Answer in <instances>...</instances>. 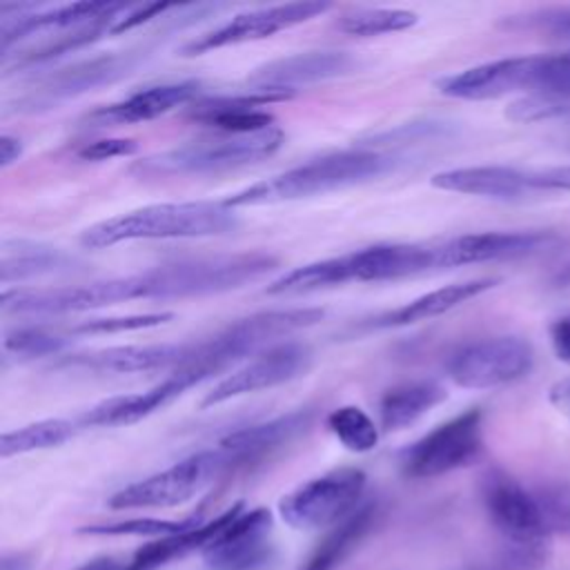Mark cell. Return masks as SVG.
I'll return each instance as SVG.
<instances>
[{
    "label": "cell",
    "mask_w": 570,
    "mask_h": 570,
    "mask_svg": "<svg viewBox=\"0 0 570 570\" xmlns=\"http://www.w3.org/2000/svg\"><path fill=\"white\" fill-rule=\"evenodd\" d=\"M401 163H403V156L396 151L354 145L350 149L312 158L281 174H274L265 180H258L232 194L225 200V205L236 209V207L276 205V203L309 198V196H323L336 189L376 180L385 174L396 171Z\"/></svg>",
    "instance_id": "6da1fadb"
},
{
    "label": "cell",
    "mask_w": 570,
    "mask_h": 570,
    "mask_svg": "<svg viewBox=\"0 0 570 570\" xmlns=\"http://www.w3.org/2000/svg\"><path fill=\"white\" fill-rule=\"evenodd\" d=\"M434 269V243H379L294 267L274 278L265 294H307L345 283L399 281Z\"/></svg>",
    "instance_id": "7a4b0ae2"
},
{
    "label": "cell",
    "mask_w": 570,
    "mask_h": 570,
    "mask_svg": "<svg viewBox=\"0 0 570 570\" xmlns=\"http://www.w3.org/2000/svg\"><path fill=\"white\" fill-rule=\"evenodd\" d=\"M236 227L238 218L225 200L156 203L89 225L80 234V243L87 249H105L129 240L225 236Z\"/></svg>",
    "instance_id": "3957f363"
},
{
    "label": "cell",
    "mask_w": 570,
    "mask_h": 570,
    "mask_svg": "<svg viewBox=\"0 0 570 570\" xmlns=\"http://www.w3.org/2000/svg\"><path fill=\"white\" fill-rule=\"evenodd\" d=\"M436 89L456 100H494L510 94L570 98V49L481 62L443 76Z\"/></svg>",
    "instance_id": "277c9868"
},
{
    "label": "cell",
    "mask_w": 570,
    "mask_h": 570,
    "mask_svg": "<svg viewBox=\"0 0 570 570\" xmlns=\"http://www.w3.org/2000/svg\"><path fill=\"white\" fill-rule=\"evenodd\" d=\"M323 316L325 309L321 307H287L249 314L207 341L189 343L187 356L174 367V372H178L194 387L229 370L247 354H258L261 347H269L267 343L316 325Z\"/></svg>",
    "instance_id": "5b68a950"
},
{
    "label": "cell",
    "mask_w": 570,
    "mask_h": 570,
    "mask_svg": "<svg viewBox=\"0 0 570 570\" xmlns=\"http://www.w3.org/2000/svg\"><path fill=\"white\" fill-rule=\"evenodd\" d=\"M278 267V258L267 252L220 254L207 258L178 261L138 272L142 301H167L223 294L261 281Z\"/></svg>",
    "instance_id": "8992f818"
},
{
    "label": "cell",
    "mask_w": 570,
    "mask_h": 570,
    "mask_svg": "<svg viewBox=\"0 0 570 570\" xmlns=\"http://www.w3.org/2000/svg\"><path fill=\"white\" fill-rule=\"evenodd\" d=\"M285 142L283 129L276 125L267 131L247 136H227L209 140H194L180 147L147 156L131 165V174L138 176H203L223 174L256 165L274 156Z\"/></svg>",
    "instance_id": "52a82bcc"
},
{
    "label": "cell",
    "mask_w": 570,
    "mask_h": 570,
    "mask_svg": "<svg viewBox=\"0 0 570 570\" xmlns=\"http://www.w3.org/2000/svg\"><path fill=\"white\" fill-rule=\"evenodd\" d=\"M481 501L492 525L512 546L521 561H543L548 530L532 490L501 468H490L481 479Z\"/></svg>",
    "instance_id": "ba28073f"
},
{
    "label": "cell",
    "mask_w": 570,
    "mask_h": 570,
    "mask_svg": "<svg viewBox=\"0 0 570 570\" xmlns=\"http://www.w3.org/2000/svg\"><path fill=\"white\" fill-rule=\"evenodd\" d=\"M229 465L227 454L218 450L194 452L178 463L134 481L107 501L111 510H138V508H174L198 497L218 474Z\"/></svg>",
    "instance_id": "9c48e42d"
},
{
    "label": "cell",
    "mask_w": 570,
    "mask_h": 570,
    "mask_svg": "<svg viewBox=\"0 0 570 570\" xmlns=\"http://www.w3.org/2000/svg\"><path fill=\"white\" fill-rule=\"evenodd\" d=\"M365 483L358 468L330 470L287 492L278 501V514L294 530L334 528L361 505Z\"/></svg>",
    "instance_id": "30bf717a"
},
{
    "label": "cell",
    "mask_w": 570,
    "mask_h": 570,
    "mask_svg": "<svg viewBox=\"0 0 570 570\" xmlns=\"http://www.w3.org/2000/svg\"><path fill=\"white\" fill-rule=\"evenodd\" d=\"M534 350L517 334L485 336L459 345L445 361L450 381L463 390H492L532 372Z\"/></svg>",
    "instance_id": "8fae6325"
},
{
    "label": "cell",
    "mask_w": 570,
    "mask_h": 570,
    "mask_svg": "<svg viewBox=\"0 0 570 570\" xmlns=\"http://www.w3.org/2000/svg\"><path fill=\"white\" fill-rule=\"evenodd\" d=\"M483 450V412L468 407L416 439L401 454L407 479H434L470 465Z\"/></svg>",
    "instance_id": "7c38bea8"
},
{
    "label": "cell",
    "mask_w": 570,
    "mask_h": 570,
    "mask_svg": "<svg viewBox=\"0 0 570 570\" xmlns=\"http://www.w3.org/2000/svg\"><path fill=\"white\" fill-rule=\"evenodd\" d=\"M140 58L142 56L138 51H109L47 71L29 89H24L22 96L13 100L16 111L33 114L51 109L98 87L114 85L120 78H127L140 62Z\"/></svg>",
    "instance_id": "4fadbf2b"
},
{
    "label": "cell",
    "mask_w": 570,
    "mask_h": 570,
    "mask_svg": "<svg viewBox=\"0 0 570 570\" xmlns=\"http://www.w3.org/2000/svg\"><path fill=\"white\" fill-rule=\"evenodd\" d=\"M330 9H332L330 2H285V4L249 9V11L236 13L229 20H225L223 24L187 40L180 47V53L183 56H200V53L223 49L229 45L263 40L278 31L309 22Z\"/></svg>",
    "instance_id": "5bb4252c"
},
{
    "label": "cell",
    "mask_w": 570,
    "mask_h": 570,
    "mask_svg": "<svg viewBox=\"0 0 570 570\" xmlns=\"http://www.w3.org/2000/svg\"><path fill=\"white\" fill-rule=\"evenodd\" d=\"M312 363V350L298 341H281L274 343L254 358L245 361L240 367L232 370L225 379H220L200 401V407H214L225 401L254 394L261 390H269L283 385L307 372Z\"/></svg>",
    "instance_id": "9a60e30c"
},
{
    "label": "cell",
    "mask_w": 570,
    "mask_h": 570,
    "mask_svg": "<svg viewBox=\"0 0 570 570\" xmlns=\"http://www.w3.org/2000/svg\"><path fill=\"white\" fill-rule=\"evenodd\" d=\"M272 512L240 510L200 552L207 570H258L274 554Z\"/></svg>",
    "instance_id": "2e32d148"
},
{
    "label": "cell",
    "mask_w": 570,
    "mask_h": 570,
    "mask_svg": "<svg viewBox=\"0 0 570 570\" xmlns=\"http://www.w3.org/2000/svg\"><path fill=\"white\" fill-rule=\"evenodd\" d=\"M358 60L350 51L318 49L283 56L256 67L247 76L249 89L294 96L298 87L334 80L356 71Z\"/></svg>",
    "instance_id": "e0dca14e"
},
{
    "label": "cell",
    "mask_w": 570,
    "mask_h": 570,
    "mask_svg": "<svg viewBox=\"0 0 570 570\" xmlns=\"http://www.w3.org/2000/svg\"><path fill=\"white\" fill-rule=\"evenodd\" d=\"M552 232H470L434 243L436 269L521 258L550 247Z\"/></svg>",
    "instance_id": "ac0fdd59"
},
{
    "label": "cell",
    "mask_w": 570,
    "mask_h": 570,
    "mask_svg": "<svg viewBox=\"0 0 570 570\" xmlns=\"http://www.w3.org/2000/svg\"><path fill=\"white\" fill-rule=\"evenodd\" d=\"M200 96L198 80H174V82H156L147 85L129 96L102 105L89 114H85V127H118V125H136L147 122L167 111L191 105Z\"/></svg>",
    "instance_id": "d6986e66"
},
{
    "label": "cell",
    "mask_w": 570,
    "mask_h": 570,
    "mask_svg": "<svg viewBox=\"0 0 570 570\" xmlns=\"http://www.w3.org/2000/svg\"><path fill=\"white\" fill-rule=\"evenodd\" d=\"M287 98L292 96L258 89H247L236 96H207L191 102L189 118L227 136L258 134L276 127V118L261 107Z\"/></svg>",
    "instance_id": "ffe728a7"
},
{
    "label": "cell",
    "mask_w": 570,
    "mask_h": 570,
    "mask_svg": "<svg viewBox=\"0 0 570 570\" xmlns=\"http://www.w3.org/2000/svg\"><path fill=\"white\" fill-rule=\"evenodd\" d=\"M189 343H154V345H116L96 352L69 354L56 367L80 370L91 374H134L154 370H174L187 356Z\"/></svg>",
    "instance_id": "44dd1931"
},
{
    "label": "cell",
    "mask_w": 570,
    "mask_h": 570,
    "mask_svg": "<svg viewBox=\"0 0 570 570\" xmlns=\"http://www.w3.org/2000/svg\"><path fill=\"white\" fill-rule=\"evenodd\" d=\"M430 183L441 191H454L490 200H521L537 194L530 171L508 165L454 167L434 174Z\"/></svg>",
    "instance_id": "7402d4cb"
},
{
    "label": "cell",
    "mask_w": 570,
    "mask_h": 570,
    "mask_svg": "<svg viewBox=\"0 0 570 570\" xmlns=\"http://www.w3.org/2000/svg\"><path fill=\"white\" fill-rule=\"evenodd\" d=\"M187 390H189V385L176 372H169L160 383H156L142 392L105 399V401L91 405L89 410H85L73 421L78 423L80 430L82 428L131 425V423L147 419L149 414L163 410L165 405H169L174 399H178Z\"/></svg>",
    "instance_id": "603a6c76"
},
{
    "label": "cell",
    "mask_w": 570,
    "mask_h": 570,
    "mask_svg": "<svg viewBox=\"0 0 570 570\" xmlns=\"http://www.w3.org/2000/svg\"><path fill=\"white\" fill-rule=\"evenodd\" d=\"M312 423L309 410H292L274 419L245 425L229 432L220 441V450L227 454L229 465H247L276 452L278 448L294 441Z\"/></svg>",
    "instance_id": "cb8c5ba5"
},
{
    "label": "cell",
    "mask_w": 570,
    "mask_h": 570,
    "mask_svg": "<svg viewBox=\"0 0 570 570\" xmlns=\"http://www.w3.org/2000/svg\"><path fill=\"white\" fill-rule=\"evenodd\" d=\"M499 283H501L499 278H490V276L450 283V285L436 287L432 292H425L390 312L379 314L376 318H372L370 325L376 330H390V327H405V325H414L421 321H430V318H436V316L490 292Z\"/></svg>",
    "instance_id": "d4e9b609"
},
{
    "label": "cell",
    "mask_w": 570,
    "mask_h": 570,
    "mask_svg": "<svg viewBox=\"0 0 570 570\" xmlns=\"http://www.w3.org/2000/svg\"><path fill=\"white\" fill-rule=\"evenodd\" d=\"M245 510L243 503H234L232 508H227L225 512H220L218 517H214L212 521H200L198 525L178 532V534H169V537H160V539H151L149 543H142L134 559L129 561V566H125V570H156L174 559H180L194 550H205L216 534L240 512Z\"/></svg>",
    "instance_id": "484cf974"
},
{
    "label": "cell",
    "mask_w": 570,
    "mask_h": 570,
    "mask_svg": "<svg viewBox=\"0 0 570 570\" xmlns=\"http://www.w3.org/2000/svg\"><path fill=\"white\" fill-rule=\"evenodd\" d=\"M76 269V258L60 247L27 240L7 238L0 249V281L2 285L24 283L38 276L62 274Z\"/></svg>",
    "instance_id": "4316f807"
},
{
    "label": "cell",
    "mask_w": 570,
    "mask_h": 570,
    "mask_svg": "<svg viewBox=\"0 0 570 570\" xmlns=\"http://www.w3.org/2000/svg\"><path fill=\"white\" fill-rule=\"evenodd\" d=\"M445 399V387L432 379L396 383L387 387L379 399V428L383 432L405 430Z\"/></svg>",
    "instance_id": "83f0119b"
},
{
    "label": "cell",
    "mask_w": 570,
    "mask_h": 570,
    "mask_svg": "<svg viewBox=\"0 0 570 570\" xmlns=\"http://www.w3.org/2000/svg\"><path fill=\"white\" fill-rule=\"evenodd\" d=\"M376 512V503L372 501L358 505L350 517H345L325 534V539L309 554L303 570H334L372 530Z\"/></svg>",
    "instance_id": "f1b7e54d"
},
{
    "label": "cell",
    "mask_w": 570,
    "mask_h": 570,
    "mask_svg": "<svg viewBox=\"0 0 570 570\" xmlns=\"http://www.w3.org/2000/svg\"><path fill=\"white\" fill-rule=\"evenodd\" d=\"M78 423L69 419H42L29 425H22L18 430L4 432L0 439V456H18L27 452H38V450H51L60 448L62 443L71 441L78 432Z\"/></svg>",
    "instance_id": "f546056e"
},
{
    "label": "cell",
    "mask_w": 570,
    "mask_h": 570,
    "mask_svg": "<svg viewBox=\"0 0 570 570\" xmlns=\"http://www.w3.org/2000/svg\"><path fill=\"white\" fill-rule=\"evenodd\" d=\"M334 439L350 452L363 454L379 445L381 428L374 419L358 405H341L332 410L325 419Z\"/></svg>",
    "instance_id": "4dcf8cb0"
},
{
    "label": "cell",
    "mask_w": 570,
    "mask_h": 570,
    "mask_svg": "<svg viewBox=\"0 0 570 570\" xmlns=\"http://www.w3.org/2000/svg\"><path fill=\"white\" fill-rule=\"evenodd\" d=\"M69 332H56L49 327L22 325L7 330L2 336V354L4 358L16 361H33L42 356H58L65 347H69Z\"/></svg>",
    "instance_id": "1f68e13d"
},
{
    "label": "cell",
    "mask_w": 570,
    "mask_h": 570,
    "mask_svg": "<svg viewBox=\"0 0 570 570\" xmlns=\"http://www.w3.org/2000/svg\"><path fill=\"white\" fill-rule=\"evenodd\" d=\"M499 27L510 33H530L552 42H570V4L539 7L505 16Z\"/></svg>",
    "instance_id": "d6a6232c"
},
{
    "label": "cell",
    "mask_w": 570,
    "mask_h": 570,
    "mask_svg": "<svg viewBox=\"0 0 570 570\" xmlns=\"http://www.w3.org/2000/svg\"><path fill=\"white\" fill-rule=\"evenodd\" d=\"M419 22V13L410 9H387V7H374V9H356L338 18L336 27L347 36L358 38H372L383 33H396L414 27Z\"/></svg>",
    "instance_id": "836d02e7"
},
{
    "label": "cell",
    "mask_w": 570,
    "mask_h": 570,
    "mask_svg": "<svg viewBox=\"0 0 570 570\" xmlns=\"http://www.w3.org/2000/svg\"><path fill=\"white\" fill-rule=\"evenodd\" d=\"M200 519L187 517V519H154V517H145V519H129V521H118V523H98V525H85L78 532L80 534H100V537H122V534H134V537H169V534H178L185 532L194 525H198Z\"/></svg>",
    "instance_id": "e575fe53"
},
{
    "label": "cell",
    "mask_w": 570,
    "mask_h": 570,
    "mask_svg": "<svg viewBox=\"0 0 570 570\" xmlns=\"http://www.w3.org/2000/svg\"><path fill=\"white\" fill-rule=\"evenodd\" d=\"M543 525L548 534L561 532L570 534V483L568 481H546L532 488Z\"/></svg>",
    "instance_id": "d590c367"
},
{
    "label": "cell",
    "mask_w": 570,
    "mask_h": 570,
    "mask_svg": "<svg viewBox=\"0 0 570 570\" xmlns=\"http://www.w3.org/2000/svg\"><path fill=\"white\" fill-rule=\"evenodd\" d=\"M171 312H147V314H127V316H107V318H89L69 327V334H116V332H134L158 327L171 321Z\"/></svg>",
    "instance_id": "8d00e7d4"
},
{
    "label": "cell",
    "mask_w": 570,
    "mask_h": 570,
    "mask_svg": "<svg viewBox=\"0 0 570 570\" xmlns=\"http://www.w3.org/2000/svg\"><path fill=\"white\" fill-rule=\"evenodd\" d=\"M136 151H138V142L131 138H100V140L82 145L76 154L80 160L102 163V160H111V158H127Z\"/></svg>",
    "instance_id": "74e56055"
},
{
    "label": "cell",
    "mask_w": 570,
    "mask_h": 570,
    "mask_svg": "<svg viewBox=\"0 0 570 570\" xmlns=\"http://www.w3.org/2000/svg\"><path fill=\"white\" fill-rule=\"evenodd\" d=\"M176 4H169V2H154V4H138V7H131L125 16H120V20L111 27V33H122V31H129V29H136L149 20H156V18H165Z\"/></svg>",
    "instance_id": "f35d334b"
},
{
    "label": "cell",
    "mask_w": 570,
    "mask_h": 570,
    "mask_svg": "<svg viewBox=\"0 0 570 570\" xmlns=\"http://www.w3.org/2000/svg\"><path fill=\"white\" fill-rule=\"evenodd\" d=\"M548 338L557 361L570 365V309L550 321Z\"/></svg>",
    "instance_id": "ab89813d"
},
{
    "label": "cell",
    "mask_w": 570,
    "mask_h": 570,
    "mask_svg": "<svg viewBox=\"0 0 570 570\" xmlns=\"http://www.w3.org/2000/svg\"><path fill=\"white\" fill-rule=\"evenodd\" d=\"M537 191H570V165L530 171Z\"/></svg>",
    "instance_id": "60d3db41"
},
{
    "label": "cell",
    "mask_w": 570,
    "mask_h": 570,
    "mask_svg": "<svg viewBox=\"0 0 570 570\" xmlns=\"http://www.w3.org/2000/svg\"><path fill=\"white\" fill-rule=\"evenodd\" d=\"M550 403L557 412H561L566 419H570V376L557 381L548 392Z\"/></svg>",
    "instance_id": "b9f144b4"
},
{
    "label": "cell",
    "mask_w": 570,
    "mask_h": 570,
    "mask_svg": "<svg viewBox=\"0 0 570 570\" xmlns=\"http://www.w3.org/2000/svg\"><path fill=\"white\" fill-rule=\"evenodd\" d=\"M24 151V145L18 136H11V134H2L0 138V167H9L13 165Z\"/></svg>",
    "instance_id": "7bdbcfd3"
},
{
    "label": "cell",
    "mask_w": 570,
    "mask_h": 570,
    "mask_svg": "<svg viewBox=\"0 0 570 570\" xmlns=\"http://www.w3.org/2000/svg\"><path fill=\"white\" fill-rule=\"evenodd\" d=\"M0 570H33V557L27 552H9L2 557Z\"/></svg>",
    "instance_id": "ee69618b"
},
{
    "label": "cell",
    "mask_w": 570,
    "mask_h": 570,
    "mask_svg": "<svg viewBox=\"0 0 570 570\" xmlns=\"http://www.w3.org/2000/svg\"><path fill=\"white\" fill-rule=\"evenodd\" d=\"M78 570H125V566L114 557H96V559L82 563Z\"/></svg>",
    "instance_id": "f6af8a7d"
}]
</instances>
